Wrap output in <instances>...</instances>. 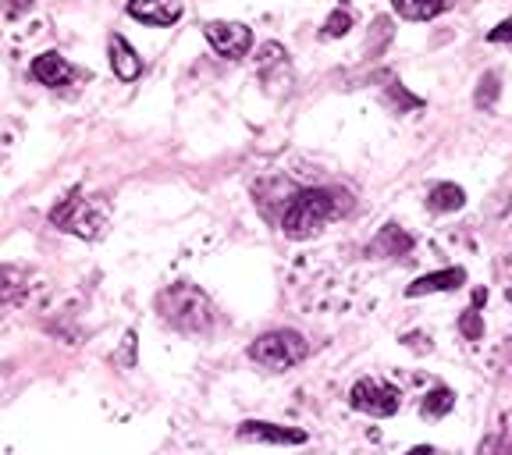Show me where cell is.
Instances as JSON below:
<instances>
[{
  "label": "cell",
  "instance_id": "obj_12",
  "mask_svg": "<svg viewBox=\"0 0 512 455\" xmlns=\"http://www.w3.org/2000/svg\"><path fill=\"white\" fill-rule=\"evenodd\" d=\"M392 8L399 11L406 22H431L441 11L452 8V0H392Z\"/></svg>",
  "mask_w": 512,
  "mask_h": 455
},
{
  "label": "cell",
  "instance_id": "obj_6",
  "mask_svg": "<svg viewBox=\"0 0 512 455\" xmlns=\"http://www.w3.org/2000/svg\"><path fill=\"white\" fill-rule=\"evenodd\" d=\"M203 36H207V43L214 47V54L228 57V61H239V57H246V50L253 47V32L242 22H207Z\"/></svg>",
  "mask_w": 512,
  "mask_h": 455
},
{
  "label": "cell",
  "instance_id": "obj_11",
  "mask_svg": "<svg viewBox=\"0 0 512 455\" xmlns=\"http://www.w3.org/2000/svg\"><path fill=\"white\" fill-rule=\"evenodd\" d=\"M107 50H111V68L121 82H136L139 75H143V57L132 50V43H128L125 36L114 32L111 43H107Z\"/></svg>",
  "mask_w": 512,
  "mask_h": 455
},
{
  "label": "cell",
  "instance_id": "obj_5",
  "mask_svg": "<svg viewBox=\"0 0 512 455\" xmlns=\"http://www.w3.org/2000/svg\"><path fill=\"white\" fill-rule=\"evenodd\" d=\"M349 406L367 416H395L402 406V395H399V388L377 381V377H363V381L352 384Z\"/></svg>",
  "mask_w": 512,
  "mask_h": 455
},
{
  "label": "cell",
  "instance_id": "obj_16",
  "mask_svg": "<svg viewBox=\"0 0 512 455\" xmlns=\"http://www.w3.org/2000/svg\"><path fill=\"white\" fill-rule=\"evenodd\" d=\"M495 100H498V75L488 72L484 79L477 82V96H473V104L484 107V111H491V107H495Z\"/></svg>",
  "mask_w": 512,
  "mask_h": 455
},
{
  "label": "cell",
  "instance_id": "obj_3",
  "mask_svg": "<svg viewBox=\"0 0 512 455\" xmlns=\"http://www.w3.org/2000/svg\"><path fill=\"white\" fill-rule=\"evenodd\" d=\"M50 224L61 228V232L79 235V239H96V235H104V228H107V203L89 200L82 192H72L68 200H61L50 210Z\"/></svg>",
  "mask_w": 512,
  "mask_h": 455
},
{
  "label": "cell",
  "instance_id": "obj_15",
  "mask_svg": "<svg viewBox=\"0 0 512 455\" xmlns=\"http://www.w3.org/2000/svg\"><path fill=\"white\" fill-rule=\"evenodd\" d=\"M374 249H381V253H388V256H399V253H409V249H413V239L402 232L399 224H384L381 239H377Z\"/></svg>",
  "mask_w": 512,
  "mask_h": 455
},
{
  "label": "cell",
  "instance_id": "obj_13",
  "mask_svg": "<svg viewBox=\"0 0 512 455\" xmlns=\"http://www.w3.org/2000/svg\"><path fill=\"white\" fill-rule=\"evenodd\" d=\"M463 203H466V192L459 189L456 182H438L431 189V196H427V207H431L434 214H456Z\"/></svg>",
  "mask_w": 512,
  "mask_h": 455
},
{
  "label": "cell",
  "instance_id": "obj_18",
  "mask_svg": "<svg viewBox=\"0 0 512 455\" xmlns=\"http://www.w3.org/2000/svg\"><path fill=\"white\" fill-rule=\"evenodd\" d=\"M459 331H463V335L470 338V342H477V338H484V320H480L477 306L463 313V320H459Z\"/></svg>",
  "mask_w": 512,
  "mask_h": 455
},
{
  "label": "cell",
  "instance_id": "obj_14",
  "mask_svg": "<svg viewBox=\"0 0 512 455\" xmlns=\"http://www.w3.org/2000/svg\"><path fill=\"white\" fill-rule=\"evenodd\" d=\"M456 409V392H448V388H434L431 395H424V402H420V416L424 420H441V416H448Z\"/></svg>",
  "mask_w": 512,
  "mask_h": 455
},
{
  "label": "cell",
  "instance_id": "obj_22",
  "mask_svg": "<svg viewBox=\"0 0 512 455\" xmlns=\"http://www.w3.org/2000/svg\"><path fill=\"white\" fill-rule=\"evenodd\" d=\"M480 303H488V292H484V288H477V292H473V306H480Z\"/></svg>",
  "mask_w": 512,
  "mask_h": 455
},
{
  "label": "cell",
  "instance_id": "obj_20",
  "mask_svg": "<svg viewBox=\"0 0 512 455\" xmlns=\"http://www.w3.org/2000/svg\"><path fill=\"white\" fill-rule=\"evenodd\" d=\"M36 0H4V15L8 18H22Z\"/></svg>",
  "mask_w": 512,
  "mask_h": 455
},
{
  "label": "cell",
  "instance_id": "obj_7",
  "mask_svg": "<svg viewBox=\"0 0 512 455\" xmlns=\"http://www.w3.org/2000/svg\"><path fill=\"white\" fill-rule=\"evenodd\" d=\"M239 438L256 441V445H306V441H310L306 438V431L267 424V420H246V424H239Z\"/></svg>",
  "mask_w": 512,
  "mask_h": 455
},
{
  "label": "cell",
  "instance_id": "obj_17",
  "mask_svg": "<svg viewBox=\"0 0 512 455\" xmlns=\"http://www.w3.org/2000/svg\"><path fill=\"white\" fill-rule=\"evenodd\" d=\"M352 29V15L349 11H331V18L328 22H324V29H320V36H324V40H338V36H345V32Z\"/></svg>",
  "mask_w": 512,
  "mask_h": 455
},
{
  "label": "cell",
  "instance_id": "obj_19",
  "mask_svg": "<svg viewBox=\"0 0 512 455\" xmlns=\"http://www.w3.org/2000/svg\"><path fill=\"white\" fill-rule=\"evenodd\" d=\"M491 43H512V18H505V22H498L495 29L488 32Z\"/></svg>",
  "mask_w": 512,
  "mask_h": 455
},
{
  "label": "cell",
  "instance_id": "obj_9",
  "mask_svg": "<svg viewBox=\"0 0 512 455\" xmlns=\"http://www.w3.org/2000/svg\"><path fill=\"white\" fill-rule=\"evenodd\" d=\"M463 285H466L463 267H445V271L424 274V278H416L413 285H406V296L420 299V296H434V292H456V288H463Z\"/></svg>",
  "mask_w": 512,
  "mask_h": 455
},
{
  "label": "cell",
  "instance_id": "obj_21",
  "mask_svg": "<svg viewBox=\"0 0 512 455\" xmlns=\"http://www.w3.org/2000/svg\"><path fill=\"white\" fill-rule=\"evenodd\" d=\"M132 349H136V335L128 331V335H125V363H132Z\"/></svg>",
  "mask_w": 512,
  "mask_h": 455
},
{
  "label": "cell",
  "instance_id": "obj_10",
  "mask_svg": "<svg viewBox=\"0 0 512 455\" xmlns=\"http://www.w3.org/2000/svg\"><path fill=\"white\" fill-rule=\"evenodd\" d=\"M32 79L43 82V86H68L75 79V68L68 64V57L47 50V54H40L32 61Z\"/></svg>",
  "mask_w": 512,
  "mask_h": 455
},
{
  "label": "cell",
  "instance_id": "obj_8",
  "mask_svg": "<svg viewBox=\"0 0 512 455\" xmlns=\"http://www.w3.org/2000/svg\"><path fill=\"white\" fill-rule=\"evenodd\" d=\"M128 15L143 25L164 29V25H175L185 15V4L182 0H128Z\"/></svg>",
  "mask_w": 512,
  "mask_h": 455
},
{
  "label": "cell",
  "instance_id": "obj_2",
  "mask_svg": "<svg viewBox=\"0 0 512 455\" xmlns=\"http://www.w3.org/2000/svg\"><path fill=\"white\" fill-rule=\"evenodd\" d=\"M160 317L182 335H207L214 328V303L203 288L196 285H171L157 299Z\"/></svg>",
  "mask_w": 512,
  "mask_h": 455
},
{
  "label": "cell",
  "instance_id": "obj_1",
  "mask_svg": "<svg viewBox=\"0 0 512 455\" xmlns=\"http://www.w3.org/2000/svg\"><path fill=\"white\" fill-rule=\"evenodd\" d=\"M345 196L335 189H303L296 192L292 200H288L285 207V217H281V232L288 235V239H313L317 232H324L335 217L345 214Z\"/></svg>",
  "mask_w": 512,
  "mask_h": 455
},
{
  "label": "cell",
  "instance_id": "obj_4",
  "mask_svg": "<svg viewBox=\"0 0 512 455\" xmlns=\"http://www.w3.org/2000/svg\"><path fill=\"white\" fill-rule=\"evenodd\" d=\"M310 356V345L299 331H271L249 345V360L267 370H292Z\"/></svg>",
  "mask_w": 512,
  "mask_h": 455
}]
</instances>
